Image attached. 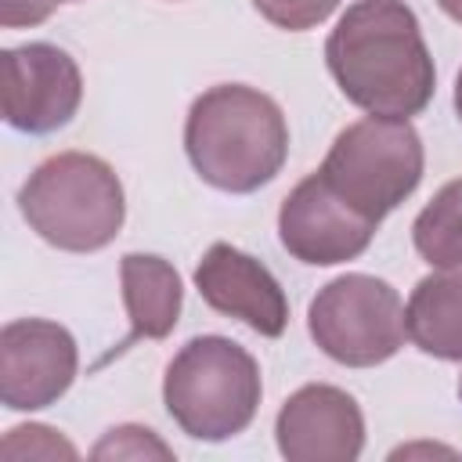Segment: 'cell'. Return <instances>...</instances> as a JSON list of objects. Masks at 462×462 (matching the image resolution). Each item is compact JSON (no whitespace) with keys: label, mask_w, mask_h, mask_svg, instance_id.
I'll return each mask as SVG.
<instances>
[{"label":"cell","mask_w":462,"mask_h":462,"mask_svg":"<svg viewBox=\"0 0 462 462\" xmlns=\"http://www.w3.org/2000/svg\"><path fill=\"white\" fill-rule=\"evenodd\" d=\"M253 7L271 25L289 29V32H303V29L321 25L339 7V0H253Z\"/></svg>","instance_id":"e0dca14e"},{"label":"cell","mask_w":462,"mask_h":462,"mask_svg":"<svg viewBox=\"0 0 462 462\" xmlns=\"http://www.w3.org/2000/svg\"><path fill=\"white\" fill-rule=\"evenodd\" d=\"M274 440L289 462H354L365 448V415L346 390L307 383L278 408Z\"/></svg>","instance_id":"30bf717a"},{"label":"cell","mask_w":462,"mask_h":462,"mask_svg":"<svg viewBox=\"0 0 462 462\" xmlns=\"http://www.w3.org/2000/svg\"><path fill=\"white\" fill-rule=\"evenodd\" d=\"M119 282L130 318V339H166L177 328L184 303L177 267L155 253H126L119 260Z\"/></svg>","instance_id":"7c38bea8"},{"label":"cell","mask_w":462,"mask_h":462,"mask_svg":"<svg viewBox=\"0 0 462 462\" xmlns=\"http://www.w3.org/2000/svg\"><path fill=\"white\" fill-rule=\"evenodd\" d=\"M184 152L206 184L249 195L282 173L289 155V123L278 101L263 90L220 83L191 101Z\"/></svg>","instance_id":"7a4b0ae2"},{"label":"cell","mask_w":462,"mask_h":462,"mask_svg":"<svg viewBox=\"0 0 462 462\" xmlns=\"http://www.w3.org/2000/svg\"><path fill=\"white\" fill-rule=\"evenodd\" d=\"M375 220L357 213L318 170L303 177L278 209L285 253L310 267H332L361 256L375 238Z\"/></svg>","instance_id":"52a82bcc"},{"label":"cell","mask_w":462,"mask_h":462,"mask_svg":"<svg viewBox=\"0 0 462 462\" xmlns=\"http://www.w3.org/2000/svg\"><path fill=\"white\" fill-rule=\"evenodd\" d=\"M260 365L227 336L188 339L162 375L170 419L195 440H227L242 433L260 408Z\"/></svg>","instance_id":"277c9868"},{"label":"cell","mask_w":462,"mask_h":462,"mask_svg":"<svg viewBox=\"0 0 462 462\" xmlns=\"http://www.w3.org/2000/svg\"><path fill=\"white\" fill-rule=\"evenodd\" d=\"M307 332L318 350L346 368H372L404 346V307L375 274H339L307 307Z\"/></svg>","instance_id":"8992f818"},{"label":"cell","mask_w":462,"mask_h":462,"mask_svg":"<svg viewBox=\"0 0 462 462\" xmlns=\"http://www.w3.org/2000/svg\"><path fill=\"white\" fill-rule=\"evenodd\" d=\"M411 242L430 267L462 271V177L448 180L415 217Z\"/></svg>","instance_id":"5bb4252c"},{"label":"cell","mask_w":462,"mask_h":462,"mask_svg":"<svg viewBox=\"0 0 462 462\" xmlns=\"http://www.w3.org/2000/svg\"><path fill=\"white\" fill-rule=\"evenodd\" d=\"M195 289L199 296L227 314L249 325L256 336L278 339L289 325V300L278 285V278L249 253L235 249L231 242H213L199 267H195Z\"/></svg>","instance_id":"8fae6325"},{"label":"cell","mask_w":462,"mask_h":462,"mask_svg":"<svg viewBox=\"0 0 462 462\" xmlns=\"http://www.w3.org/2000/svg\"><path fill=\"white\" fill-rule=\"evenodd\" d=\"M90 455L94 458H173V448L162 444L148 426H116L94 444Z\"/></svg>","instance_id":"2e32d148"},{"label":"cell","mask_w":462,"mask_h":462,"mask_svg":"<svg viewBox=\"0 0 462 462\" xmlns=\"http://www.w3.org/2000/svg\"><path fill=\"white\" fill-rule=\"evenodd\" d=\"M422 137L408 119L368 116L336 134L318 173L368 220L393 213L422 180Z\"/></svg>","instance_id":"5b68a950"},{"label":"cell","mask_w":462,"mask_h":462,"mask_svg":"<svg viewBox=\"0 0 462 462\" xmlns=\"http://www.w3.org/2000/svg\"><path fill=\"white\" fill-rule=\"evenodd\" d=\"M83 76L69 51L22 43L4 51V119L22 134H54L79 112Z\"/></svg>","instance_id":"ba28073f"},{"label":"cell","mask_w":462,"mask_h":462,"mask_svg":"<svg viewBox=\"0 0 462 462\" xmlns=\"http://www.w3.org/2000/svg\"><path fill=\"white\" fill-rule=\"evenodd\" d=\"M58 4H65V0H58Z\"/></svg>","instance_id":"7402d4cb"},{"label":"cell","mask_w":462,"mask_h":462,"mask_svg":"<svg viewBox=\"0 0 462 462\" xmlns=\"http://www.w3.org/2000/svg\"><path fill=\"white\" fill-rule=\"evenodd\" d=\"M18 209L47 245L97 253L119 235L126 195L105 159L90 152H58L18 188Z\"/></svg>","instance_id":"3957f363"},{"label":"cell","mask_w":462,"mask_h":462,"mask_svg":"<svg viewBox=\"0 0 462 462\" xmlns=\"http://www.w3.org/2000/svg\"><path fill=\"white\" fill-rule=\"evenodd\" d=\"M79 354L65 325L18 318L0 328V401L11 411L54 404L76 379Z\"/></svg>","instance_id":"9c48e42d"},{"label":"cell","mask_w":462,"mask_h":462,"mask_svg":"<svg viewBox=\"0 0 462 462\" xmlns=\"http://www.w3.org/2000/svg\"><path fill=\"white\" fill-rule=\"evenodd\" d=\"M455 112H458V119H462V72H458V79H455Z\"/></svg>","instance_id":"ffe728a7"},{"label":"cell","mask_w":462,"mask_h":462,"mask_svg":"<svg viewBox=\"0 0 462 462\" xmlns=\"http://www.w3.org/2000/svg\"><path fill=\"white\" fill-rule=\"evenodd\" d=\"M325 65L343 97L368 116L411 119L437 90L430 47L404 0L350 4L325 40Z\"/></svg>","instance_id":"6da1fadb"},{"label":"cell","mask_w":462,"mask_h":462,"mask_svg":"<svg viewBox=\"0 0 462 462\" xmlns=\"http://www.w3.org/2000/svg\"><path fill=\"white\" fill-rule=\"evenodd\" d=\"M440 4V11L448 14V18H455L458 25H462V0H437Z\"/></svg>","instance_id":"d6986e66"},{"label":"cell","mask_w":462,"mask_h":462,"mask_svg":"<svg viewBox=\"0 0 462 462\" xmlns=\"http://www.w3.org/2000/svg\"><path fill=\"white\" fill-rule=\"evenodd\" d=\"M458 397H462V375H458Z\"/></svg>","instance_id":"44dd1931"},{"label":"cell","mask_w":462,"mask_h":462,"mask_svg":"<svg viewBox=\"0 0 462 462\" xmlns=\"http://www.w3.org/2000/svg\"><path fill=\"white\" fill-rule=\"evenodd\" d=\"M404 328L422 354L462 361V271L419 278L404 307Z\"/></svg>","instance_id":"4fadbf2b"},{"label":"cell","mask_w":462,"mask_h":462,"mask_svg":"<svg viewBox=\"0 0 462 462\" xmlns=\"http://www.w3.org/2000/svg\"><path fill=\"white\" fill-rule=\"evenodd\" d=\"M4 458H76V448L51 426L29 422V426H14L7 430L4 444H0Z\"/></svg>","instance_id":"9a60e30c"},{"label":"cell","mask_w":462,"mask_h":462,"mask_svg":"<svg viewBox=\"0 0 462 462\" xmlns=\"http://www.w3.org/2000/svg\"><path fill=\"white\" fill-rule=\"evenodd\" d=\"M58 0H0V22L4 29H22V25H40L51 18Z\"/></svg>","instance_id":"ac0fdd59"}]
</instances>
